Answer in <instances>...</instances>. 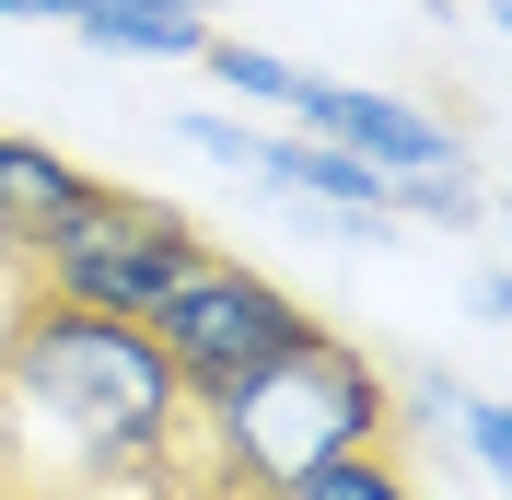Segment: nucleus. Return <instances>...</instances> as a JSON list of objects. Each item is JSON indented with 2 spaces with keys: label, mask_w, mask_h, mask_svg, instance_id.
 Instances as JSON below:
<instances>
[{
  "label": "nucleus",
  "mask_w": 512,
  "mask_h": 500,
  "mask_svg": "<svg viewBox=\"0 0 512 500\" xmlns=\"http://www.w3.org/2000/svg\"><path fill=\"white\" fill-rule=\"evenodd\" d=\"M187 384L128 314H82L35 291L12 314L0 349V454L12 489H59V500H175V454H187Z\"/></svg>",
  "instance_id": "nucleus-1"
},
{
  "label": "nucleus",
  "mask_w": 512,
  "mask_h": 500,
  "mask_svg": "<svg viewBox=\"0 0 512 500\" xmlns=\"http://www.w3.org/2000/svg\"><path fill=\"white\" fill-rule=\"evenodd\" d=\"M466 314H478V326H489V338H501V326H512V280H501V256H489V268H478V280H466Z\"/></svg>",
  "instance_id": "nucleus-14"
},
{
  "label": "nucleus",
  "mask_w": 512,
  "mask_h": 500,
  "mask_svg": "<svg viewBox=\"0 0 512 500\" xmlns=\"http://www.w3.org/2000/svg\"><path fill=\"white\" fill-rule=\"evenodd\" d=\"M0 24H35V0H0Z\"/></svg>",
  "instance_id": "nucleus-16"
},
{
  "label": "nucleus",
  "mask_w": 512,
  "mask_h": 500,
  "mask_svg": "<svg viewBox=\"0 0 512 500\" xmlns=\"http://www.w3.org/2000/svg\"><path fill=\"white\" fill-rule=\"evenodd\" d=\"M268 500H419V489L384 466V442H361V454H326V466H303L291 489H268Z\"/></svg>",
  "instance_id": "nucleus-11"
},
{
  "label": "nucleus",
  "mask_w": 512,
  "mask_h": 500,
  "mask_svg": "<svg viewBox=\"0 0 512 500\" xmlns=\"http://www.w3.org/2000/svg\"><path fill=\"white\" fill-rule=\"evenodd\" d=\"M198 268V233H187V210H163V198H128V187H105L94 210L70 221V233H47L35 245V291L47 303H82V314H140L163 303V291Z\"/></svg>",
  "instance_id": "nucleus-4"
},
{
  "label": "nucleus",
  "mask_w": 512,
  "mask_h": 500,
  "mask_svg": "<svg viewBox=\"0 0 512 500\" xmlns=\"http://www.w3.org/2000/svg\"><path fill=\"white\" fill-rule=\"evenodd\" d=\"M245 175L280 187V198H315V210H384V175L361 152H338V140H315V128H303V140H268V128H256ZM384 221H396V210H384Z\"/></svg>",
  "instance_id": "nucleus-7"
},
{
  "label": "nucleus",
  "mask_w": 512,
  "mask_h": 500,
  "mask_svg": "<svg viewBox=\"0 0 512 500\" xmlns=\"http://www.w3.org/2000/svg\"><path fill=\"white\" fill-rule=\"evenodd\" d=\"M384 210L396 221H431V233H478L489 221V187L466 163H431V175H384Z\"/></svg>",
  "instance_id": "nucleus-9"
},
{
  "label": "nucleus",
  "mask_w": 512,
  "mask_h": 500,
  "mask_svg": "<svg viewBox=\"0 0 512 500\" xmlns=\"http://www.w3.org/2000/svg\"><path fill=\"white\" fill-rule=\"evenodd\" d=\"M198 59L222 70V94H233V105H280V117L303 105V82H315V70H291L280 47H245V35H210Z\"/></svg>",
  "instance_id": "nucleus-10"
},
{
  "label": "nucleus",
  "mask_w": 512,
  "mask_h": 500,
  "mask_svg": "<svg viewBox=\"0 0 512 500\" xmlns=\"http://www.w3.org/2000/svg\"><path fill=\"white\" fill-rule=\"evenodd\" d=\"M291 117L315 128V140H338V152H361L373 175H431V163H466V140H454L443 117H419V105L396 94H361V82H303V105Z\"/></svg>",
  "instance_id": "nucleus-5"
},
{
  "label": "nucleus",
  "mask_w": 512,
  "mask_h": 500,
  "mask_svg": "<svg viewBox=\"0 0 512 500\" xmlns=\"http://www.w3.org/2000/svg\"><path fill=\"white\" fill-rule=\"evenodd\" d=\"M105 198V175H82V163H59L47 140H0V256H35L47 233H70V221Z\"/></svg>",
  "instance_id": "nucleus-6"
},
{
  "label": "nucleus",
  "mask_w": 512,
  "mask_h": 500,
  "mask_svg": "<svg viewBox=\"0 0 512 500\" xmlns=\"http://www.w3.org/2000/svg\"><path fill=\"white\" fill-rule=\"evenodd\" d=\"M140 338L175 361V384H187V407L233 396L245 373H268V361H291V349L315 338V314L291 303L280 280H256V268H233V256L198 245V268L175 291H163L152 314H140Z\"/></svg>",
  "instance_id": "nucleus-3"
},
{
  "label": "nucleus",
  "mask_w": 512,
  "mask_h": 500,
  "mask_svg": "<svg viewBox=\"0 0 512 500\" xmlns=\"http://www.w3.org/2000/svg\"><path fill=\"white\" fill-rule=\"evenodd\" d=\"M175 140H198L210 163H245V140H256V128H245V117H222V105H198V117H175Z\"/></svg>",
  "instance_id": "nucleus-13"
},
{
  "label": "nucleus",
  "mask_w": 512,
  "mask_h": 500,
  "mask_svg": "<svg viewBox=\"0 0 512 500\" xmlns=\"http://www.w3.org/2000/svg\"><path fill=\"white\" fill-rule=\"evenodd\" d=\"M454 442L478 477H512V396H454Z\"/></svg>",
  "instance_id": "nucleus-12"
},
{
  "label": "nucleus",
  "mask_w": 512,
  "mask_h": 500,
  "mask_svg": "<svg viewBox=\"0 0 512 500\" xmlns=\"http://www.w3.org/2000/svg\"><path fill=\"white\" fill-rule=\"evenodd\" d=\"M210 419V477H233V489H291L303 466H326V454H361V442H384V419H396V384L361 361L350 338H303L291 361H268V373H245L233 396L198 407Z\"/></svg>",
  "instance_id": "nucleus-2"
},
{
  "label": "nucleus",
  "mask_w": 512,
  "mask_h": 500,
  "mask_svg": "<svg viewBox=\"0 0 512 500\" xmlns=\"http://www.w3.org/2000/svg\"><path fill=\"white\" fill-rule=\"evenodd\" d=\"M94 59H198L210 47V12H94V24H70Z\"/></svg>",
  "instance_id": "nucleus-8"
},
{
  "label": "nucleus",
  "mask_w": 512,
  "mask_h": 500,
  "mask_svg": "<svg viewBox=\"0 0 512 500\" xmlns=\"http://www.w3.org/2000/svg\"><path fill=\"white\" fill-rule=\"evenodd\" d=\"M175 500H256V489H233V477H198V489H175Z\"/></svg>",
  "instance_id": "nucleus-15"
}]
</instances>
